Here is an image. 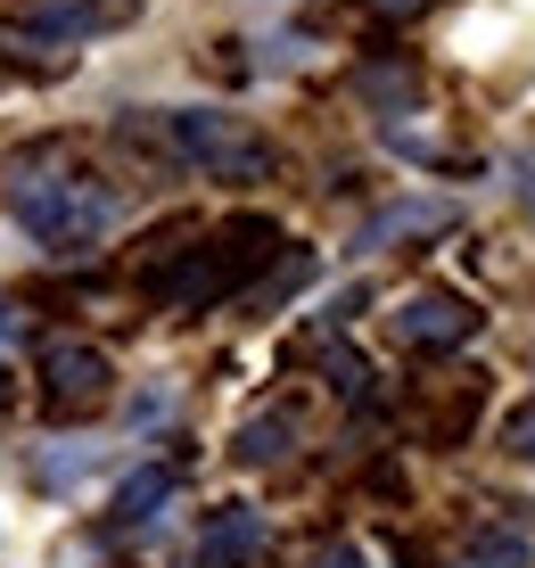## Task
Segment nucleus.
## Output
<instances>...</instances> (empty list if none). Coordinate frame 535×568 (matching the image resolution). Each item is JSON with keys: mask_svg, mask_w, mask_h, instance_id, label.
I'll list each match as a JSON object with an SVG mask.
<instances>
[{"mask_svg": "<svg viewBox=\"0 0 535 568\" xmlns=\"http://www.w3.org/2000/svg\"><path fill=\"white\" fill-rule=\"evenodd\" d=\"M281 223L272 214H231V223H214L206 240H190L182 256H173L165 272H149V297L165 313H198L214 297H240L248 281H264V272H281Z\"/></svg>", "mask_w": 535, "mask_h": 568, "instance_id": "obj_1", "label": "nucleus"}, {"mask_svg": "<svg viewBox=\"0 0 535 568\" xmlns=\"http://www.w3.org/2000/svg\"><path fill=\"white\" fill-rule=\"evenodd\" d=\"M9 214L50 247V256H83V247L108 240L115 190L99 182V173L67 165V149H42V156H26V165L9 173Z\"/></svg>", "mask_w": 535, "mask_h": 568, "instance_id": "obj_2", "label": "nucleus"}, {"mask_svg": "<svg viewBox=\"0 0 535 568\" xmlns=\"http://www.w3.org/2000/svg\"><path fill=\"white\" fill-rule=\"evenodd\" d=\"M124 141H149V149L182 156V165H198V173H214V182H264V173H272L264 132H248L240 115H223V108L132 115V124H124Z\"/></svg>", "mask_w": 535, "mask_h": 568, "instance_id": "obj_3", "label": "nucleus"}, {"mask_svg": "<svg viewBox=\"0 0 535 568\" xmlns=\"http://www.w3.org/2000/svg\"><path fill=\"white\" fill-rule=\"evenodd\" d=\"M33 379H42V413H50V420H83V413H99V404L115 396V363L99 355V346H83V338L42 346Z\"/></svg>", "mask_w": 535, "mask_h": 568, "instance_id": "obj_4", "label": "nucleus"}, {"mask_svg": "<svg viewBox=\"0 0 535 568\" xmlns=\"http://www.w3.org/2000/svg\"><path fill=\"white\" fill-rule=\"evenodd\" d=\"M486 313L462 297V288H412L404 305H395V338L412 346V355H453V346L478 338Z\"/></svg>", "mask_w": 535, "mask_h": 568, "instance_id": "obj_5", "label": "nucleus"}, {"mask_svg": "<svg viewBox=\"0 0 535 568\" xmlns=\"http://www.w3.org/2000/svg\"><path fill=\"white\" fill-rule=\"evenodd\" d=\"M264 552H272V527H264L255 503H223L206 519V536H198V560L206 568H264Z\"/></svg>", "mask_w": 535, "mask_h": 568, "instance_id": "obj_6", "label": "nucleus"}, {"mask_svg": "<svg viewBox=\"0 0 535 568\" xmlns=\"http://www.w3.org/2000/svg\"><path fill=\"white\" fill-rule=\"evenodd\" d=\"M99 26V0H26L17 9V42H83Z\"/></svg>", "mask_w": 535, "mask_h": 568, "instance_id": "obj_7", "label": "nucleus"}, {"mask_svg": "<svg viewBox=\"0 0 535 568\" xmlns=\"http://www.w3.org/2000/svg\"><path fill=\"white\" fill-rule=\"evenodd\" d=\"M173 503V469H141V478H124L115 486V503H108V527L124 536V527H149L157 511Z\"/></svg>", "mask_w": 535, "mask_h": 568, "instance_id": "obj_8", "label": "nucleus"}, {"mask_svg": "<svg viewBox=\"0 0 535 568\" xmlns=\"http://www.w3.org/2000/svg\"><path fill=\"white\" fill-rule=\"evenodd\" d=\"M478 413H486V379H453V396H445V404H428V437H437V454L470 445Z\"/></svg>", "mask_w": 535, "mask_h": 568, "instance_id": "obj_9", "label": "nucleus"}, {"mask_svg": "<svg viewBox=\"0 0 535 568\" xmlns=\"http://www.w3.org/2000/svg\"><path fill=\"white\" fill-rule=\"evenodd\" d=\"M296 428H305V420H296V404H272V413H255V420L240 428V445H231V454H240L248 469H264V462H281L289 445H296Z\"/></svg>", "mask_w": 535, "mask_h": 568, "instance_id": "obj_10", "label": "nucleus"}, {"mask_svg": "<svg viewBox=\"0 0 535 568\" xmlns=\"http://www.w3.org/2000/svg\"><path fill=\"white\" fill-rule=\"evenodd\" d=\"M354 91H363L371 108H412V91H421V74H412V58H371L363 74H354Z\"/></svg>", "mask_w": 535, "mask_h": 568, "instance_id": "obj_11", "label": "nucleus"}, {"mask_svg": "<svg viewBox=\"0 0 535 568\" xmlns=\"http://www.w3.org/2000/svg\"><path fill=\"white\" fill-rule=\"evenodd\" d=\"M437 223H453L445 206H395V214H380V223L363 231V247H380V240H395V231H437Z\"/></svg>", "mask_w": 535, "mask_h": 568, "instance_id": "obj_12", "label": "nucleus"}, {"mask_svg": "<svg viewBox=\"0 0 535 568\" xmlns=\"http://www.w3.org/2000/svg\"><path fill=\"white\" fill-rule=\"evenodd\" d=\"M462 568H527V544L519 536H503V527H486L478 544H470V560Z\"/></svg>", "mask_w": 535, "mask_h": 568, "instance_id": "obj_13", "label": "nucleus"}, {"mask_svg": "<svg viewBox=\"0 0 535 568\" xmlns=\"http://www.w3.org/2000/svg\"><path fill=\"white\" fill-rule=\"evenodd\" d=\"M503 454H511V462H535V404L503 420Z\"/></svg>", "mask_w": 535, "mask_h": 568, "instance_id": "obj_14", "label": "nucleus"}, {"mask_svg": "<svg viewBox=\"0 0 535 568\" xmlns=\"http://www.w3.org/2000/svg\"><path fill=\"white\" fill-rule=\"evenodd\" d=\"M322 568H371V552H363V544H330Z\"/></svg>", "mask_w": 535, "mask_h": 568, "instance_id": "obj_15", "label": "nucleus"}, {"mask_svg": "<svg viewBox=\"0 0 535 568\" xmlns=\"http://www.w3.org/2000/svg\"><path fill=\"white\" fill-rule=\"evenodd\" d=\"M9 396H17V387H9V371H0V404H9Z\"/></svg>", "mask_w": 535, "mask_h": 568, "instance_id": "obj_16", "label": "nucleus"}]
</instances>
